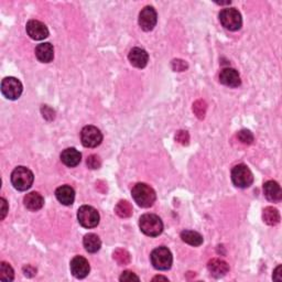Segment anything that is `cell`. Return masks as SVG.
Listing matches in <instances>:
<instances>
[{"instance_id":"1","label":"cell","mask_w":282,"mask_h":282,"mask_svg":"<svg viewBox=\"0 0 282 282\" xmlns=\"http://www.w3.org/2000/svg\"><path fill=\"white\" fill-rule=\"evenodd\" d=\"M131 195L138 205L145 208L151 207L157 200V194H155L154 190L146 183H137L134 185L133 190H131Z\"/></svg>"},{"instance_id":"2","label":"cell","mask_w":282,"mask_h":282,"mask_svg":"<svg viewBox=\"0 0 282 282\" xmlns=\"http://www.w3.org/2000/svg\"><path fill=\"white\" fill-rule=\"evenodd\" d=\"M139 227L145 235L150 237H157L163 232V223L155 214L142 215L139 219Z\"/></svg>"},{"instance_id":"3","label":"cell","mask_w":282,"mask_h":282,"mask_svg":"<svg viewBox=\"0 0 282 282\" xmlns=\"http://www.w3.org/2000/svg\"><path fill=\"white\" fill-rule=\"evenodd\" d=\"M33 173L26 166H17L11 173V183L18 191H27L33 184Z\"/></svg>"},{"instance_id":"4","label":"cell","mask_w":282,"mask_h":282,"mask_svg":"<svg viewBox=\"0 0 282 282\" xmlns=\"http://www.w3.org/2000/svg\"><path fill=\"white\" fill-rule=\"evenodd\" d=\"M232 181L239 189H247L254 182V175L245 164H238L232 170Z\"/></svg>"},{"instance_id":"5","label":"cell","mask_w":282,"mask_h":282,"mask_svg":"<svg viewBox=\"0 0 282 282\" xmlns=\"http://www.w3.org/2000/svg\"><path fill=\"white\" fill-rule=\"evenodd\" d=\"M150 260H151L152 266L155 269L164 271V270H169L172 267L173 257L169 249L164 247V246H161V247L152 250Z\"/></svg>"},{"instance_id":"6","label":"cell","mask_w":282,"mask_h":282,"mask_svg":"<svg viewBox=\"0 0 282 282\" xmlns=\"http://www.w3.org/2000/svg\"><path fill=\"white\" fill-rule=\"evenodd\" d=\"M219 21L225 29L230 31H237L243 26L242 15L235 8H226L219 13Z\"/></svg>"},{"instance_id":"7","label":"cell","mask_w":282,"mask_h":282,"mask_svg":"<svg viewBox=\"0 0 282 282\" xmlns=\"http://www.w3.org/2000/svg\"><path fill=\"white\" fill-rule=\"evenodd\" d=\"M77 219L79 223L85 229H94L99 224V214L97 209L92 206L83 205L77 212Z\"/></svg>"},{"instance_id":"8","label":"cell","mask_w":282,"mask_h":282,"mask_svg":"<svg viewBox=\"0 0 282 282\" xmlns=\"http://www.w3.org/2000/svg\"><path fill=\"white\" fill-rule=\"evenodd\" d=\"M23 91L22 83L16 77H6L2 82V93L7 99L16 100L21 96Z\"/></svg>"},{"instance_id":"9","label":"cell","mask_w":282,"mask_h":282,"mask_svg":"<svg viewBox=\"0 0 282 282\" xmlns=\"http://www.w3.org/2000/svg\"><path fill=\"white\" fill-rule=\"evenodd\" d=\"M81 141L84 147L96 148L103 141V135L95 126H86L81 131Z\"/></svg>"},{"instance_id":"10","label":"cell","mask_w":282,"mask_h":282,"mask_svg":"<svg viewBox=\"0 0 282 282\" xmlns=\"http://www.w3.org/2000/svg\"><path fill=\"white\" fill-rule=\"evenodd\" d=\"M158 22L157 11L151 6H147L139 14V26L143 31H151Z\"/></svg>"},{"instance_id":"11","label":"cell","mask_w":282,"mask_h":282,"mask_svg":"<svg viewBox=\"0 0 282 282\" xmlns=\"http://www.w3.org/2000/svg\"><path fill=\"white\" fill-rule=\"evenodd\" d=\"M26 30L28 35L33 40L41 41L49 37V29L43 22L39 20H30L28 21Z\"/></svg>"},{"instance_id":"12","label":"cell","mask_w":282,"mask_h":282,"mask_svg":"<svg viewBox=\"0 0 282 282\" xmlns=\"http://www.w3.org/2000/svg\"><path fill=\"white\" fill-rule=\"evenodd\" d=\"M71 272L77 279H83L88 275L91 271V266L89 262L85 258L82 256H76L71 260Z\"/></svg>"},{"instance_id":"13","label":"cell","mask_w":282,"mask_h":282,"mask_svg":"<svg viewBox=\"0 0 282 282\" xmlns=\"http://www.w3.org/2000/svg\"><path fill=\"white\" fill-rule=\"evenodd\" d=\"M219 82L223 84V85L232 88L241 86L242 84L239 73L235 69H232V68H226L220 71Z\"/></svg>"},{"instance_id":"14","label":"cell","mask_w":282,"mask_h":282,"mask_svg":"<svg viewBox=\"0 0 282 282\" xmlns=\"http://www.w3.org/2000/svg\"><path fill=\"white\" fill-rule=\"evenodd\" d=\"M128 60L133 67L137 69H143L147 67L149 55L147 51L141 49V47H134V49L129 52Z\"/></svg>"},{"instance_id":"15","label":"cell","mask_w":282,"mask_h":282,"mask_svg":"<svg viewBox=\"0 0 282 282\" xmlns=\"http://www.w3.org/2000/svg\"><path fill=\"white\" fill-rule=\"evenodd\" d=\"M207 269L211 274L215 278H220L230 271V265L226 261L218 259V258H214L211 259L207 263Z\"/></svg>"},{"instance_id":"16","label":"cell","mask_w":282,"mask_h":282,"mask_svg":"<svg viewBox=\"0 0 282 282\" xmlns=\"http://www.w3.org/2000/svg\"><path fill=\"white\" fill-rule=\"evenodd\" d=\"M263 194L270 202L278 203L282 199V192L278 182L268 181L263 184Z\"/></svg>"},{"instance_id":"17","label":"cell","mask_w":282,"mask_h":282,"mask_svg":"<svg viewBox=\"0 0 282 282\" xmlns=\"http://www.w3.org/2000/svg\"><path fill=\"white\" fill-rule=\"evenodd\" d=\"M55 196L58 201L63 204V205H72L75 200V192L73 188H71L70 185H62L57 189Z\"/></svg>"},{"instance_id":"18","label":"cell","mask_w":282,"mask_h":282,"mask_svg":"<svg viewBox=\"0 0 282 282\" xmlns=\"http://www.w3.org/2000/svg\"><path fill=\"white\" fill-rule=\"evenodd\" d=\"M35 57L42 63H50L54 59V49L51 43H41L35 47Z\"/></svg>"},{"instance_id":"19","label":"cell","mask_w":282,"mask_h":282,"mask_svg":"<svg viewBox=\"0 0 282 282\" xmlns=\"http://www.w3.org/2000/svg\"><path fill=\"white\" fill-rule=\"evenodd\" d=\"M82 154L75 148H68L61 153V161L69 167H74L80 164Z\"/></svg>"},{"instance_id":"20","label":"cell","mask_w":282,"mask_h":282,"mask_svg":"<svg viewBox=\"0 0 282 282\" xmlns=\"http://www.w3.org/2000/svg\"><path fill=\"white\" fill-rule=\"evenodd\" d=\"M23 203H25V206L30 209V211L35 212L39 211L44 205V199L38 192H31L25 196L23 199Z\"/></svg>"},{"instance_id":"21","label":"cell","mask_w":282,"mask_h":282,"mask_svg":"<svg viewBox=\"0 0 282 282\" xmlns=\"http://www.w3.org/2000/svg\"><path fill=\"white\" fill-rule=\"evenodd\" d=\"M83 245L84 247H85L86 251L94 254V253H97V251L100 249L101 241L97 235H95V234H87L83 239Z\"/></svg>"},{"instance_id":"22","label":"cell","mask_w":282,"mask_h":282,"mask_svg":"<svg viewBox=\"0 0 282 282\" xmlns=\"http://www.w3.org/2000/svg\"><path fill=\"white\" fill-rule=\"evenodd\" d=\"M262 219L266 224L270 226H275L280 223V214L277 208L272 206H268L263 209Z\"/></svg>"},{"instance_id":"23","label":"cell","mask_w":282,"mask_h":282,"mask_svg":"<svg viewBox=\"0 0 282 282\" xmlns=\"http://www.w3.org/2000/svg\"><path fill=\"white\" fill-rule=\"evenodd\" d=\"M181 239L184 243L194 246V247H199L203 244L202 235L194 231H183L181 233Z\"/></svg>"},{"instance_id":"24","label":"cell","mask_w":282,"mask_h":282,"mask_svg":"<svg viewBox=\"0 0 282 282\" xmlns=\"http://www.w3.org/2000/svg\"><path fill=\"white\" fill-rule=\"evenodd\" d=\"M116 214L122 218H127L133 215V206L128 201H121L115 207Z\"/></svg>"},{"instance_id":"25","label":"cell","mask_w":282,"mask_h":282,"mask_svg":"<svg viewBox=\"0 0 282 282\" xmlns=\"http://www.w3.org/2000/svg\"><path fill=\"white\" fill-rule=\"evenodd\" d=\"M15 278V271L9 263L3 261L0 263V280L13 281Z\"/></svg>"},{"instance_id":"26","label":"cell","mask_w":282,"mask_h":282,"mask_svg":"<svg viewBox=\"0 0 282 282\" xmlns=\"http://www.w3.org/2000/svg\"><path fill=\"white\" fill-rule=\"evenodd\" d=\"M114 259L116 260V262L118 263L119 266H126V265H128V263L130 262V255L127 250H125V249H122V248H119V249H116L115 251H114Z\"/></svg>"},{"instance_id":"27","label":"cell","mask_w":282,"mask_h":282,"mask_svg":"<svg viewBox=\"0 0 282 282\" xmlns=\"http://www.w3.org/2000/svg\"><path fill=\"white\" fill-rule=\"evenodd\" d=\"M206 109H207V105H206L205 101L202 100V99L196 100L195 103L193 104V111L199 119H203L204 117H205Z\"/></svg>"},{"instance_id":"28","label":"cell","mask_w":282,"mask_h":282,"mask_svg":"<svg viewBox=\"0 0 282 282\" xmlns=\"http://www.w3.org/2000/svg\"><path fill=\"white\" fill-rule=\"evenodd\" d=\"M238 139L241 140L245 145H251L254 142V135L247 129H243L237 134Z\"/></svg>"},{"instance_id":"29","label":"cell","mask_w":282,"mask_h":282,"mask_svg":"<svg viewBox=\"0 0 282 282\" xmlns=\"http://www.w3.org/2000/svg\"><path fill=\"white\" fill-rule=\"evenodd\" d=\"M86 163H87V165H88L89 169L96 170V169H98V167H100L101 161H100V159H99L98 155L92 154V155H89V157L87 158Z\"/></svg>"},{"instance_id":"30","label":"cell","mask_w":282,"mask_h":282,"mask_svg":"<svg viewBox=\"0 0 282 282\" xmlns=\"http://www.w3.org/2000/svg\"><path fill=\"white\" fill-rule=\"evenodd\" d=\"M176 140L181 143L183 146H187L189 145V141H190V136L188 134V131H184V130H180L177 133L176 135Z\"/></svg>"},{"instance_id":"31","label":"cell","mask_w":282,"mask_h":282,"mask_svg":"<svg viewBox=\"0 0 282 282\" xmlns=\"http://www.w3.org/2000/svg\"><path fill=\"white\" fill-rule=\"evenodd\" d=\"M171 65H172L173 71H176V72H183L185 70H188V68H189L188 63L183 61V60H173Z\"/></svg>"},{"instance_id":"32","label":"cell","mask_w":282,"mask_h":282,"mask_svg":"<svg viewBox=\"0 0 282 282\" xmlns=\"http://www.w3.org/2000/svg\"><path fill=\"white\" fill-rule=\"evenodd\" d=\"M121 281H139V277L136 275L133 271H128V270H126V271L123 272V274L121 275V278H119Z\"/></svg>"},{"instance_id":"33","label":"cell","mask_w":282,"mask_h":282,"mask_svg":"<svg viewBox=\"0 0 282 282\" xmlns=\"http://www.w3.org/2000/svg\"><path fill=\"white\" fill-rule=\"evenodd\" d=\"M0 204H2V220H3L8 213V203L3 197V199H0Z\"/></svg>"},{"instance_id":"34","label":"cell","mask_w":282,"mask_h":282,"mask_svg":"<svg viewBox=\"0 0 282 282\" xmlns=\"http://www.w3.org/2000/svg\"><path fill=\"white\" fill-rule=\"evenodd\" d=\"M23 273H25L27 277H33V275L37 273V269H34L32 266H26L23 268Z\"/></svg>"},{"instance_id":"35","label":"cell","mask_w":282,"mask_h":282,"mask_svg":"<svg viewBox=\"0 0 282 282\" xmlns=\"http://www.w3.org/2000/svg\"><path fill=\"white\" fill-rule=\"evenodd\" d=\"M281 266H278L275 268V270L273 271V280H277V281H281L282 277H281Z\"/></svg>"},{"instance_id":"36","label":"cell","mask_w":282,"mask_h":282,"mask_svg":"<svg viewBox=\"0 0 282 282\" xmlns=\"http://www.w3.org/2000/svg\"><path fill=\"white\" fill-rule=\"evenodd\" d=\"M155 280H164V281H169V279L165 278V277H161V275H158V277H154L153 278V281Z\"/></svg>"}]
</instances>
